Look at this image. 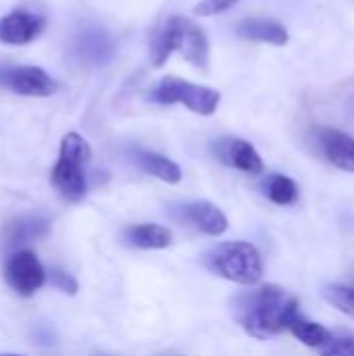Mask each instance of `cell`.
I'll return each mask as SVG.
<instances>
[{"instance_id": "d6986e66", "label": "cell", "mask_w": 354, "mask_h": 356, "mask_svg": "<svg viewBox=\"0 0 354 356\" xmlns=\"http://www.w3.org/2000/svg\"><path fill=\"white\" fill-rule=\"evenodd\" d=\"M325 298L340 313L354 317V286H342V284L328 286L325 288Z\"/></svg>"}, {"instance_id": "8fae6325", "label": "cell", "mask_w": 354, "mask_h": 356, "mask_svg": "<svg viewBox=\"0 0 354 356\" xmlns=\"http://www.w3.org/2000/svg\"><path fill=\"white\" fill-rule=\"evenodd\" d=\"M315 142L321 148L323 156L336 165L338 169L353 171L354 173V138L334 129V127H317L315 129Z\"/></svg>"}, {"instance_id": "3957f363", "label": "cell", "mask_w": 354, "mask_h": 356, "mask_svg": "<svg viewBox=\"0 0 354 356\" xmlns=\"http://www.w3.org/2000/svg\"><path fill=\"white\" fill-rule=\"evenodd\" d=\"M92 161V148L90 144L75 131H69L61 140V152L58 161L52 169V184L61 192L63 198L77 202L88 192L86 181V167Z\"/></svg>"}, {"instance_id": "7a4b0ae2", "label": "cell", "mask_w": 354, "mask_h": 356, "mask_svg": "<svg viewBox=\"0 0 354 356\" xmlns=\"http://www.w3.org/2000/svg\"><path fill=\"white\" fill-rule=\"evenodd\" d=\"M173 52H179L192 67L209 71V38L202 31V27H198L192 19L182 15H171L169 19H165V23L154 31L150 42V58L154 67H163Z\"/></svg>"}, {"instance_id": "9c48e42d", "label": "cell", "mask_w": 354, "mask_h": 356, "mask_svg": "<svg viewBox=\"0 0 354 356\" xmlns=\"http://www.w3.org/2000/svg\"><path fill=\"white\" fill-rule=\"evenodd\" d=\"M44 27L46 19L42 15L17 8L0 19V42L13 46L29 44L44 31Z\"/></svg>"}, {"instance_id": "6da1fadb", "label": "cell", "mask_w": 354, "mask_h": 356, "mask_svg": "<svg viewBox=\"0 0 354 356\" xmlns=\"http://www.w3.org/2000/svg\"><path fill=\"white\" fill-rule=\"evenodd\" d=\"M298 315V300L280 286H263L236 300V319L257 340L288 330Z\"/></svg>"}, {"instance_id": "ffe728a7", "label": "cell", "mask_w": 354, "mask_h": 356, "mask_svg": "<svg viewBox=\"0 0 354 356\" xmlns=\"http://www.w3.org/2000/svg\"><path fill=\"white\" fill-rule=\"evenodd\" d=\"M240 0H200L194 6V15H198V17H213V15H219V13L230 10Z\"/></svg>"}, {"instance_id": "4fadbf2b", "label": "cell", "mask_w": 354, "mask_h": 356, "mask_svg": "<svg viewBox=\"0 0 354 356\" xmlns=\"http://www.w3.org/2000/svg\"><path fill=\"white\" fill-rule=\"evenodd\" d=\"M50 232V221L44 215H23L13 219L4 227V240L8 246H19L31 240H40L48 236Z\"/></svg>"}, {"instance_id": "44dd1931", "label": "cell", "mask_w": 354, "mask_h": 356, "mask_svg": "<svg viewBox=\"0 0 354 356\" xmlns=\"http://www.w3.org/2000/svg\"><path fill=\"white\" fill-rule=\"evenodd\" d=\"M50 284H52L56 290H61L63 294H69V296H75L77 290H79L75 277L69 275V273L63 271V269H52V273H50Z\"/></svg>"}, {"instance_id": "2e32d148", "label": "cell", "mask_w": 354, "mask_h": 356, "mask_svg": "<svg viewBox=\"0 0 354 356\" xmlns=\"http://www.w3.org/2000/svg\"><path fill=\"white\" fill-rule=\"evenodd\" d=\"M125 240L142 250H163L167 246H171V232L163 225L156 223H142V225H134L125 232Z\"/></svg>"}, {"instance_id": "5bb4252c", "label": "cell", "mask_w": 354, "mask_h": 356, "mask_svg": "<svg viewBox=\"0 0 354 356\" xmlns=\"http://www.w3.org/2000/svg\"><path fill=\"white\" fill-rule=\"evenodd\" d=\"M236 31L238 35L246 40L267 42L273 46H286L290 40L288 29L280 21H273V19H244L242 23H238Z\"/></svg>"}, {"instance_id": "277c9868", "label": "cell", "mask_w": 354, "mask_h": 356, "mask_svg": "<svg viewBox=\"0 0 354 356\" xmlns=\"http://www.w3.org/2000/svg\"><path fill=\"white\" fill-rule=\"evenodd\" d=\"M204 265L223 280H230L240 286H255L263 275L261 252L248 242H223L213 246Z\"/></svg>"}, {"instance_id": "603a6c76", "label": "cell", "mask_w": 354, "mask_h": 356, "mask_svg": "<svg viewBox=\"0 0 354 356\" xmlns=\"http://www.w3.org/2000/svg\"><path fill=\"white\" fill-rule=\"evenodd\" d=\"M2 356H19V355H2Z\"/></svg>"}, {"instance_id": "5b68a950", "label": "cell", "mask_w": 354, "mask_h": 356, "mask_svg": "<svg viewBox=\"0 0 354 356\" xmlns=\"http://www.w3.org/2000/svg\"><path fill=\"white\" fill-rule=\"evenodd\" d=\"M150 100H154L159 104H184L190 111L209 117L217 111V106L221 102V94L213 88L196 86V83H190L182 77L167 75L150 92Z\"/></svg>"}, {"instance_id": "7c38bea8", "label": "cell", "mask_w": 354, "mask_h": 356, "mask_svg": "<svg viewBox=\"0 0 354 356\" xmlns=\"http://www.w3.org/2000/svg\"><path fill=\"white\" fill-rule=\"evenodd\" d=\"M182 215L186 221H190L198 232L207 236H221L227 232V217L219 207H215L209 200H194L182 207Z\"/></svg>"}, {"instance_id": "7402d4cb", "label": "cell", "mask_w": 354, "mask_h": 356, "mask_svg": "<svg viewBox=\"0 0 354 356\" xmlns=\"http://www.w3.org/2000/svg\"><path fill=\"white\" fill-rule=\"evenodd\" d=\"M321 356H354V334H346L336 340H330L325 353Z\"/></svg>"}, {"instance_id": "ba28073f", "label": "cell", "mask_w": 354, "mask_h": 356, "mask_svg": "<svg viewBox=\"0 0 354 356\" xmlns=\"http://www.w3.org/2000/svg\"><path fill=\"white\" fill-rule=\"evenodd\" d=\"M4 277H6V284L19 296H31L44 286L46 271L33 252L19 250L8 259V263L4 267Z\"/></svg>"}, {"instance_id": "e0dca14e", "label": "cell", "mask_w": 354, "mask_h": 356, "mask_svg": "<svg viewBox=\"0 0 354 356\" xmlns=\"http://www.w3.org/2000/svg\"><path fill=\"white\" fill-rule=\"evenodd\" d=\"M288 330H290L305 346H311V348L328 346L330 340H332V334H330L323 325H319V323H315V321H307V319H303L300 315H296V317L292 319V323L288 325Z\"/></svg>"}, {"instance_id": "52a82bcc", "label": "cell", "mask_w": 354, "mask_h": 356, "mask_svg": "<svg viewBox=\"0 0 354 356\" xmlns=\"http://www.w3.org/2000/svg\"><path fill=\"white\" fill-rule=\"evenodd\" d=\"M115 52V42L111 33L96 25H86L79 29L71 42V54L77 63L88 67H100L111 60Z\"/></svg>"}, {"instance_id": "cb8c5ba5", "label": "cell", "mask_w": 354, "mask_h": 356, "mask_svg": "<svg viewBox=\"0 0 354 356\" xmlns=\"http://www.w3.org/2000/svg\"><path fill=\"white\" fill-rule=\"evenodd\" d=\"M353 111H354V102H353Z\"/></svg>"}, {"instance_id": "9a60e30c", "label": "cell", "mask_w": 354, "mask_h": 356, "mask_svg": "<svg viewBox=\"0 0 354 356\" xmlns=\"http://www.w3.org/2000/svg\"><path fill=\"white\" fill-rule=\"evenodd\" d=\"M134 161H136V165L142 171H146L148 175L159 177L161 181H167V184H179L182 181V169H179V165L173 163L171 159L163 156V154H156V152L138 148L134 152Z\"/></svg>"}, {"instance_id": "ac0fdd59", "label": "cell", "mask_w": 354, "mask_h": 356, "mask_svg": "<svg viewBox=\"0 0 354 356\" xmlns=\"http://www.w3.org/2000/svg\"><path fill=\"white\" fill-rule=\"evenodd\" d=\"M265 194L269 196L271 202L288 207V204H294L298 200V186L294 179L280 175V173H273L265 181Z\"/></svg>"}, {"instance_id": "30bf717a", "label": "cell", "mask_w": 354, "mask_h": 356, "mask_svg": "<svg viewBox=\"0 0 354 356\" xmlns=\"http://www.w3.org/2000/svg\"><path fill=\"white\" fill-rule=\"evenodd\" d=\"M213 152L221 163H225L238 171H244L248 175H259L265 169L263 159L259 156L255 146L240 138H223V140L215 142Z\"/></svg>"}, {"instance_id": "8992f818", "label": "cell", "mask_w": 354, "mask_h": 356, "mask_svg": "<svg viewBox=\"0 0 354 356\" xmlns=\"http://www.w3.org/2000/svg\"><path fill=\"white\" fill-rule=\"evenodd\" d=\"M0 83L19 96L46 98L56 92V81L40 67L31 65H15L0 67Z\"/></svg>"}]
</instances>
